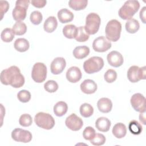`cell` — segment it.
<instances>
[{"mask_svg": "<svg viewBox=\"0 0 146 146\" xmlns=\"http://www.w3.org/2000/svg\"><path fill=\"white\" fill-rule=\"evenodd\" d=\"M96 135L95 129L91 127H87L83 132V136L84 139L87 140H91Z\"/></svg>", "mask_w": 146, "mask_h": 146, "instance_id": "obj_40", "label": "cell"}, {"mask_svg": "<svg viewBox=\"0 0 146 146\" xmlns=\"http://www.w3.org/2000/svg\"><path fill=\"white\" fill-rule=\"evenodd\" d=\"M14 48L19 52H25L29 48V42L25 38H18L14 44Z\"/></svg>", "mask_w": 146, "mask_h": 146, "instance_id": "obj_24", "label": "cell"}, {"mask_svg": "<svg viewBox=\"0 0 146 146\" xmlns=\"http://www.w3.org/2000/svg\"><path fill=\"white\" fill-rule=\"evenodd\" d=\"M29 3L30 1L29 0H18L16 1L15 6L12 12L13 17L15 21L21 22L26 18Z\"/></svg>", "mask_w": 146, "mask_h": 146, "instance_id": "obj_7", "label": "cell"}, {"mask_svg": "<svg viewBox=\"0 0 146 146\" xmlns=\"http://www.w3.org/2000/svg\"><path fill=\"white\" fill-rule=\"evenodd\" d=\"M66 78L71 83H76L79 82L82 76L80 70L76 66L71 67L66 72Z\"/></svg>", "mask_w": 146, "mask_h": 146, "instance_id": "obj_16", "label": "cell"}, {"mask_svg": "<svg viewBox=\"0 0 146 146\" xmlns=\"http://www.w3.org/2000/svg\"><path fill=\"white\" fill-rule=\"evenodd\" d=\"M17 98L21 102L27 103L31 99V94L27 90H22L17 94Z\"/></svg>", "mask_w": 146, "mask_h": 146, "instance_id": "obj_37", "label": "cell"}, {"mask_svg": "<svg viewBox=\"0 0 146 146\" xmlns=\"http://www.w3.org/2000/svg\"><path fill=\"white\" fill-rule=\"evenodd\" d=\"M104 66L103 59L99 56H92L86 60L83 63L84 71L88 74L99 72Z\"/></svg>", "mask_w": 146, "mask_h": 146, "instance_id": "obj_5", "label": "cell"}, {"mask_svg": "<svg viewBox=\"0 0 146 146\" xmlns=\"http://www.w3.org/2000/svg\"><path fill=\"white\" fill-rule=\"evenodd\" d=\"M34 121L37 126L44 129H51L55 125V120L49 113L40 112L36 114Z\"/></svg>", "mask_w": 146, "mask_h": 146, "instance_id": "obj_6", "label": "cell"}, {"mask_svg": "<svg viewBox=\"0 0 146 146\" xmlns=\"http://www.w3.org/2000/svg\"><path fill=\"white\" fill-rule=\"evenodd\" d=\"M65 124L67 128L74 131L80 130L83 125L82 119L75 113H72L66 118Z\"/></svg>", "mask_w": 146, "mask_h": 146, "instance_id": "obj_13", "label": "cell"}, {"mask_svg": "<svg viewBox=\"0 0 146 146\" xmlns=\"http://www.w3.org/2000/svg\"><path fill=\"white\" fill-rule=\"evenodd\" d=\"M101 19L99 15L95 13H91L87 15L86 19L84 30L88 35L96 34L100 25Z\"/></svg>", "mask_w": 146, "mask_h": 146, "instance_id": "obj_4", "label": "cell"}, {"mask_svg": "<svg viewBox=\"0 0 146 146\" xmlns=\"http://www.w3.org/2000/svg\"><path fill=\"white\" fill-rule=\"evenodd\" d=\"M31 3L35 7L42 8L46 5L47 2L45 0H32Z\"/></svg>", "mask_w": 146, "mask_h": 146, "instance_id": "obj_42", "label": "cell"}, {"mask_svg": "<svg viewBox=\"0 0 146 146\" xmlns=\"http://www.w3.org/2000/svg\"><path fill=\"white\" fill-rule=\"evenodd\" d=\"M44 88L48 92H55L58 89V84L55 81L53 80H50L44 83Z\"/></svg>", "mask_w": 146, "mask_h": 146, "instance_id": "obj_35", "label": "cell"}, {"mask_svg": "<svg viewBox=\"0 0 146 146\" xmlns=\"http://www.w3.org/2000/svg\"><path fill=\"white\" fill-rule=\"evenodd\" d=\"M125 27L128 33L131 34H134L139 30L140 28V25L139 22L136 19L134 18H131L127 21Z\"/></svg>", "mask_w": 146, "mask_h": 146, "instance_id": "obj_27", "label": "cell"}, {"mask_svg": "<svg viewBox=\"0 0 146 146\" xmlns=\"http://www.w3.org/2000/svg\"><path fill=\"white\" fill-rule=\"evenodd\" d=\"M87 0H70L68 2L69 6L76 11L84 9L87 6Z\"/></svg>", "mask_w": 146, "mask_h": 146, "instance_id": "obj_28", "label": "cell"}, {"mask_svg": "<svg viewBox=\"0 0 146 146\" xmlns=\"http://www.w3.org/2000/svg\"><path fill=\"white\" fill-rule=\"evenodd\" d=\"M111 43L105 36H100L95 39L92 43V48L96 51L103 52L111 47Z\"/></svg>", "mask_w": 146, "mask_h": 146, "instance_id": "obj_12", "label": "cell"}, {"mask_svg": "<svg viewBox=\"0 0 146 146\" xmlns=\"http://www.w3.org/2000/svg\"><path fill=\"white\" fill-rule=\"evenodd\" d=\"M111 123L110 120L105 117H99L95 122L96 128L100 131L106 132L109 131Z\"/></svg>", "mask_w": 146, "mask_h": 146, "instance_id": "obj_19", "label": "cell"}, {"mask_svg": "<svg viewBox=\"0 0 146 146\" xmlns=\"http://www.w3.org/2000/svg\"><path fill=\"white\" fill-rule=\"evenodd\" d=\"M121 31V25L120 22L116 19H112L110 21L105 29L106 38L112 42H116L120 36Z\"/></svg>", "mask_w": 146, "mask_h": 146, "instance_id": "obj_3", "label": "cell"}, {"mask_svg": "<svg viewBox=\"0 0 146 146\" xmlns=\"http://www.w3.org/2000/svg\"><path fill=\"white\" fill-rule=\"evenodd\" d=\"M75 39L76 41L80 42H86L89 39V35L85 31L84 27L80 26L78 27L77 34Z\"/></svg>", "mask_w": 146, "mask_h": 146, "instance_id": "obj_32", "label": "cell"}, {"mask_svg": "<svg viewBox=\"0 0 146 146\" xmlns=\"http://www.w3.org/2000/svg\"><path fill=\"white\" fill-rule=\"evenodd\" d=\"M139 120L143 124H145V112L140 113L139 115Z\"/></svg>", "mask_w": 146, "mask_h": 146, "instance_id": "obj_44", "label": "cell"}, {"mask_svg": "<svg viewBox=\"0 0 146 146\" xmlns=\"http://www.w3.org/2000/svg\"><path fill=\"white\" fill-rule=\"evenodd\" d=\"M128 129L131 133L136 135L140 134L143 130L141 125L135 120H133L129 122Z\"/></svg>", "mask_w": 146, "mask_h": 146, "instance_id": "obj_31", "label": "cell"}, {"mask_svg": "<svg viewBox=\"0 0 146 146\" xmlns=\"http://www.w3.org/2000/svg\"><path fill=\"white\" fill-rule=\"evenodd\" d=\"M66 66L65 59L62 57L55 58L50 65L51 72L52 74L58 75L63 72Z\"/></svg>", "mask_w": 146, "mask_h": 146, "instance_id": "obj_14", "label": "cell"}, {"mask_svg": "<svg viewBox=\"0 0 146 146\" xmlns=\"http://www.w3.org/2000/svg\"><path fill=\"white\" fill-rule=\"evenodd\" d=\"M107 59L108 63L112 67H119L121 66L124 62L122 55L116 51H112L108 54Z\"/></svg>", "mask_w": 146, "mask_h": 146, "instance_id": "obj_15", "label": "cell"}, {"mask_svg": "<svg viewBox=\"0 0 146 146\" xmlns=\"http://www.w3.org/2000/svg\"><path fill=\"white\" fill-rule=\"evenodd\" d=\"M11 137L15 141L29 143L32 140V134L27 130L15 128L11 132Z\"/></svg>", "mask_w": 146, "mask_h": 146, "instance_id": "obj_10", "label": "cell"}, {"mask_svg": "<svg viewBox=\"0 0 146 146\" xmlns=\"http://www.w3.org/2000/svg\"><path fill=\"white\" fill-rule=\"evenodd\" d=\"M133 108L140 113L145 112V98L140 93L133 94L130 100Z\"/></svg>", "mask_w": 146, "mask_h": 146, "instance_id": "obj_11", "label": "cell"}, {"mask_svg": "<svg viewBox=\"0 0 146 146\" xmlns=\"http://www.w3.org/2000/svg\"><path fill=\"white\" fill-rule=\"evenodd\" d=\"M33 122L31 116L27 113L22 115L19 119V123L21 126L29 127L31 125Z\"/></svg>", "mask_w": 146, "mask_h": 146, "instance_id": "obj_36", "label": "cell"}, {"mask_svg": "<svg viewBox=\"0 0 146 146\" xmlns=\"http://www.w3.org/2000/svg\"><path fill=\"white\" fill-rule=\"evenodd\" d=\"M42 14L39 11H33L30 16V19L31 23L35 25H39L42 21Z\"/></svg>", "mask_w": 146, "mask_h": 146, "instance_id": "obj_34", "label": "cell"}, {"mask_svg": "<svg viewBox=\"0 0 146 146\" xmlns=\"http://www.w3.org/2000/svg\"><path fill=\"white\" fill-rule=\"evenodd\" d=\"M90 142L94 145H102L106 142V137L102 133H96L95 137L90 140Z\"/></svg>", "mask_w": 146, "mask_h": 146, "instance_id": "obj_39", "label": "cell"}, {"mask_svg": "<svg viewBox=\"0 0 146 146\" xmlns=\"http://www.w3.org/2000/svg\"><path fill=\"white\" fill-rule=\"evenodd\" d=\"M78 27L74 25H66L63 29V34L64 36L68 39L75 38L76 36Z\"/></svg>", "mask_w": 146, "mask_h": 146, "instance_id": "obj_26", "label": "cell"}, {"mask_svg": "<svg viewBox=\"0 0 146 146\" xmlns=\"http://www.w3.org/2000/svg\"><path fill=\"white\" fill-rule=\"evenodd\" d=\"M104 78L107 83H112L115 81L117 78V73L114 70L109 69L104 74Z\"/></svg>", "mask_w": 146, "mask_h": 146, "instance_id": "obj_38", "label": "cell"}, {"mask_svg": "<svg viewBox=\"0 0 146 146\" xmlns=\"http://www.w3.org/2000/svg\"><path fill=\"white\" fill-rule=\"evenodd\" d=\"M0 5H1V18L2 19L3 18V14L6 13L9 7V4L7 1H0Z\"/></svg>", "mask_w": 146, "mask_h": 146, "instance_id": "obj_41", "label": "cell"}, {"mask_svg": "<svg viewBox=\"0 0 146 146\" xmlns=\"http://www.w3.org/2000/svg\"><path fill=\"white\" fill-rule=\"evenodd\" d=\"M12 30L14 34L17 35H22L26 33L27 26L26 24L22 22H17L13 25Z\"/></svg>", "mask_w": 146, "mask_h": 146, "instance_id": "obj_29", "label": "cell"}, {"mask_svg": "<svg viewBox=\"0 0 146 146\" xmlns=\"http://www.w3.org/2000/svg\"><path fill=\"white\" fill-rule=\"evenodd\" d=\"M145 9L146 7L145 6L143 7L140 12V19L144 23H145Z\"/></svg>", "mask_w": 146, "mask_h": 146, "instance_id": "obj_43", "label": "cell"}, {"mask_svg": "<svg viewBox=\"0 0 146 146\" xmlns=\"http://www.w3.org/2000/svg\"><path fill=\"white\" fill-rule=\"evenodd\" d=\"M90 53V48L86 46H81L76 47L73 50V55L78 59L86 58Z\"/></svg>", "mask_w": 146, "mask_h": 146, "instance_id": "obj_23", "label": "cell"}, {"mask_svg": "<svg viewBox=\"0 0 146 146\" xmlns=\"http://www.w3.org/2000/svg\"><path fill=\"white\" fill-rule=\"evenodd\" d=\"M98 110L103 113L110 112L112 107V103L111 100L107 98H100L97 103Z\"/></svg>", "mask_w": 146, "mask_h": 146, "instance_id": "obj_18", "label": "cell"}, {"mask_svg": "<svg viewBox=\"0 0 146 146\" xmlns=\"http://www.w3.org/2000/svg\"><path fill=\"white\" fill-rule=\"evenodd\" d=\"M14 38V33L12 29L6 28L1 34V38L5 42H10Z\"/></svg>", "mask_w": 146, "mask_h": 146, "instance_id": "obj_33", "label": "cell"}, {"mask_svg": "<svg viewBox=\"0 0 146 146\" xmlns=\"http://www.w3.org/2000/svg\"><path fill=\"white\" fill-rule=\"evenodd\" d=\"M47 76V67L46 65L40 62L34 64L31 72V77L36 83L43 82Z\"/></svg>", "mask_w": 146, "mask_h": 146, "instance_id": "obj_8", "label": "cell"}, {"mask_svg": "<svg viewBox=\"0 0 146 146\" xmlns=\"http://www.w3.org/2000/svg\"><path fill=\"white\" fill-rule=\"evenodd\" d=\"M112 132L115 137L121 139L125 136L127 133V128L123 123H118L113 126Z\"/></svg>", "mask_w": 146, "mask_h": 146, "instance_id": "obj_22", "label": "cell"}, {"mask_svg": "<svg viewBox=\"0 0 146 146\" xmlns=\"http://www.w3.org/2000/svg\"><path fill=\"white\" fill-rule=\"evenodd\" d=\"M140 7V3L136 0L126 1L118 11L119 17L124 20H128L132 18Z\"/></svg>", "mask_w": 146, "mask_h": 146, "instance_id": "obj_2", "label": "cell"}, {"mask_svg": "<svg viewBox=\"0 0 146 146\" xmlns=\"http://www.w3.org/2000/svg\"><path fill=\"white\" fill-rule=\"evenodd\" d=\"M54 112L57 116L60 117L65 115L68 110L67 104L63 101L57 102L54 106Z\"/></svg>", "mask_w": 146, "mask_h": 146, "instance_id": "obj_25", "label": "cell"}, {"mask_svg": "<svg viewBox=\"0 0 146 146\" xmlns=\"http://www.w3.org/2000/svg\"><path fill=\"white\" fill-rule=\"evenodd\" d=\"M0 79L3 84L10 85L14 88H20L25 83L24 76L15 66L3 70L1 73Z\"/></svg>", "mask_w": 146, "mask_h": 146, "instance_id": "obj_1", "label": "cell"}, {"mask_svg": "<svg viewBox=\"0 0 146 146\" xmlns=\"http://www.w3.org/2000/svg\"><path fill=\"white\" fill-rule=\"evenodd\" d=\"M145 66L139 67L137 66H132L129 67L127 72V78L132 83H136L141 79H145Z\"/></svg>", "mask_w": 146, "mask_h": 146, "instance_id": "obj_9", "label": "cell"}, {"mask_svg": "<svg viewBox=\"0 0 146 146\" xmlns=\"http://www.w3.org/2000/svg\"><path fill=\"white\" fill-rule=\"evenodd\" d=\"M82 91L86 94H92L97 90L96 83L91 79L84 80L80 86Z\"/></svg>", "mask_w": 146, "mask_h": 146, "instance_id": "obj_17", "label": "cell"}, {"mask_svg": "<svg viewBox=\"0 0 146 146\" xmlns=\"http://www.w3.org/2000/svg\"><path fill=\"white\" fill-rule=\"evenodd\" d=\"M58 22L56 18L54 16L48 17L44 22L43 29L47 33H52L56 29Z\"/></svg>", "mask_w": 146, "mask_h": 146, "instance_id": "obj_21", "label": "cell"}, {"mask_svg": "<svg viewBox=\"0 0 146 146\" xmlns=\"http://www.w3.org/2000/svg\"><path fill=\"white\" fill-rule=\"evenodd\" d=\"M80 115L84 117H89L94 113V108L88 103H84L80 107Z\"/></svg>", "mask_w": 146, "mask_h": 146, "instance_id": "obj_30", "label": "cell"}, {"mask_svg": "<svg viewBox=\"0 0 146 146\" xmlns=\"http://www.w3.org/2000/svg\"><path fill=\"white\" fill-rule=\"evenodd\" d=\"M58 18L62 23H66L73 20L74 14L68 9H62L58 12Z\"/></svg>", "mask_w": 146, "mask_h": 146, "instance_id": "obj_20", "label": "cell"}]
</instances>
